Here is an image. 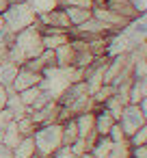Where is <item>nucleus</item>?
Listing matches in <instances>:
<instances>
[{"label": "nucleus", "mask_w": 147, "mask_h": 158, "mask_svg": "<svg viewBox=\"0 0 147 158\" xmlns=\"http://www.w3.org/2000/svg\"><path fill=\"white\" fill-rule=\"evenodd\" d=\"M108 139L112 141V143H123V141H128V136H125V132L121 130V126H119V121L110 128V132H108Z\"/></svg>", "instance_id": "nucleus-24"}, {"label": "nucleus", "mask_w": 147, "mask_h": 158, "mask_svg": "<svg viewBox=\"0 0 147 158\" xmlns=\"http://www.w3.org/2000/svg\"><path fill=\"white\" fill-rule=\"evenodd\" d=\"M18 69H20V65L18 63H13V61H9V59H5L2 63H0V85H5L7 89L13 85V80H15V76H18Z\"/></svg>", "instance_id": "nucleus-11"}, {"label": "nucleus", "mask_w": 147, "mask_h": 158, "mask_svg": "<svg viewBox=\"0 0 147 158\" xmlns=\"http://www.w3.org/2000/svg\"><path fill=\"white\" fill-rule=\"evenodd\" d=\"M78 126H76V117L63 121V145H71L76 139H78Z\"/></svg>", "instance_id": "nucleus-17"}, {"label": "nucleus", "mask_w": 147, "mask_h": 158, "mask_svg": "<svg viewBox=\"0 0 147 158\" xmlns=\"http://www.w3.org/2000/svg\"><path fill=\"white\" fill-rule=\"evenodd\" d=\"M110 149H112V141L108 136H97V141L91 147V154H93V158H108Z\"/></svg>", "instance_id": "nucleus-16"}, {"label": "nucleus", "mask_w": 147, "mask_h": 158, "mask_svg": "<svg viewBox=\"0 0 147 158\" xmlns=\"http://www.w3.org/2000/svg\"><path fill=\"white\" fill-rule=\"evenodd\" d=\"M117 123V119L104 108V106H97L95 108V132L100 134V136H108V132H110V128Z\"/></svg>", "instance_id": "nucleus-9"}, {"label": "nucleus", "mask_w": 147, "mask_h": 158, "mask_svg": "<svg viewBox=\"0 0 147 158\" xmlns=\"http://www.w3.org/2000/svg\"><path fill=\"white\" fill-rule=\"evenodd\" d=\"M147 98V76L134 78L130 87V104H141Z\"/></svg>", "instance_id": "nucleus-15"}, {"label": "nucleus", "mask_w": 147, "mask_h": 158, "mask_svg": "<svg viewBox=\"0 0 147 158\" xmlns=\"http://www.w3.org/2000/svg\"><path fill=\"white\" fill-rule=\"evenodd\" d=\"M0 15H2V20H5L7 31H11L13 35L20 33V31H24V28H28V26H35L37 20H39V15L33 11V7H31L28 2L9 5Z\"/></svg>", "instance_id": "nucleus-3"}, {"label": "nucleus", "mask_w": 147, "mask_h": 158, "mask_svg": "<svg viewBox=\"0 0 147 158\" xmlns=\"http://www.w3.org/2000/svg\"><path fill=\"white\" fill-rule=\"evenodd\" d=\"M37 22L41 26H52V28H61V31H69L71 28V22H69V18H67L63 7H56V9L48 11V13H41Z\"/></svg>", "instance_id": "nucleus-7"}, {"label": "nucleus", "mask_w": 147, "mask_h": 158, "mask_svg": "<svg viewBox=\"0 0 147 158\" xmlns=\"http://www.w3.org/2000/svg\"><path fill=\"white\" fill-rule=\"evenodd\" d=\"M15 2H26V0H9V5H15Z\"/></svg>", "instance_id": "nucleus-35"}, {"label": "nucleus", "mask_w": 147, "mask_h": 158, "mask_svg": "<svg viewBox=\"0 0 147 158\" xmlns=\"http://www.w3.org/2000/svg\"><path fill=\"white\" fill-rule=\"evenodd\" d=\"M5 59H7V48H5V46H0V63H2Z\"/></svg>", "instance_id": "nucleus-30"}, {"label": "nucleus", "mask_w": 147, "mask_h": 158, "mask_svg": "<svg viewBox=\"0 0 147 158\" xmlns=\"http://www.w3.org/2000/svg\"><path fill=\"white\" fill-rule=\"evenodd\" d=\"M35 154H37V147H35L33 136H22L20 143L13 147V158H31Z\"/></svg>", "instance_id": "nucleus-14"}, {"label": "nucleus", "mask_w": 147, "mask_h": 158, "mask_svg": "<svg viewBox=\"0 0 147 158\" xmlns=\"http://www.w3.org/2000/svg\"><path fill=\"white\" fill-rule=\"evenodd\" d=\"M0 158H13V147L0 143Z\"/></svg>", "instance_id": "nucleus-28"}, {"label": "nucleus", "mask_w": 147, "mask_h": 158, "mask_svg": "<svg viewBox=\"0 0 147 158\" xmlns=\"http://www.w3.org/2000/svg\"><path fill=\"white\" fill-rule=\"evenodd\" d=\"M7 95H9V89H7L5 85H0V108L7 104Z\"/></svg>", "instance_id": "nucleus-29"}, {"label": "nucleus", "mask_w": 147, "mask_h": 158, "mask_svg": "<svg viewBox=\"0 0 147 158\" xmlns=\"http://www.w3.org/2000/svg\"><path fill=\"white\" fill-rule=\"evenodd\" d=\"M9 121H15V119H13L11 110H9L7 106H2V108H0V128H2V126H7Z\"/></svg>", "instance_id": "nucleus-26"}, {"label": "nucleus", "mask_w": 147, "mask_h": 158, "mask_svg": "<svg viewBox=\"0 0 147 158\" xmlns=\"http://www.w3.org/2000/svg\"><path fill=\"white\" fill-rule=\"evenodd\" d=\"M141 108H143V115H145V119H147V98L141 102Z\"/></svg>", "instance_id": "nucleus-31"}, {"label": "nucleus", "mask_w": 147, "mask_h": 158, "mask_svg": "<svg viewBox=\"0 0 147 158\" xmlns=\"http://www.w3.org/2000/svg\"><path fill=\"white\" fill-rule=\"evenodd\" d=\"M33 139H35L37 154H39V156L50 158V156H52L61 145H63V123L52 121V123L37 126V130H35Z\"/></svg>", "instance_id": "nucleus-2"}, {"label": "nucleus", "mask_w": 147, "mask_h": 158, "mask_svg": "<svg viewBox=\"0 0 147 158\" xmlns=\"http://www.w3.org/2000/svg\"><path fill=\"white\" fill-rule=\"evenodd\" d=\"M145 59H147V54H145Z\"/></svg>", "instance_id": "nucleus-36"}, {"label": "nucleus", "mask_w": 147, "mask_h": 158, "mask_svg": "<svg viewBox=\"0 0 147 158\" xmlns=\"http://www.w3.org/2000/svg\"><path fill=\"white\" fill-rule=\"evenodd\" d=\"M132 76L134 78L147 76V59H134V63H132Z\"/></svg>", "instance_id": "nucleus-23"}, {"label": "nucleus", "mask_w": 147, "mask_h": 158, "mask_svg": "<svg viewBox=\"0 0 147 158\" xmlns=\"http://www.w3.org/2000/svg\"><path fill=\"white\" fill-rule=\"evenodd\" d=\"M106 7H108V9H112L115 13H119L121 18L130 20V22L138 20V18L143 15V13L136 9L134 0H106Z\"/></svg>", "instance_id": "nucleus-8"}, {"label": "nucleus", "mask_w": 147, "mask_h": 158, "mask_svg": "<svg viewBox=\"0 0 147 158\" xmlns=\"http://www.w3.org/2000/svg\"><path fill=\"white\" fill-rule=\"evenodd\" d=\"M41 78H43V74L33 72V69H28L26 65H20L18 76H15V80H13V85H11L9 89H13L15 93H20V91H26V89H31V87L41 85Z\"/></svg>", "instance_id": "nucleus-6"}, {"label": "nucleus", "mask_w": 147, "mask_h": 158, "mask_svg": "<svg viewBox=\"0 0 147 158\" xmlns=\"http://www.w3.org/2000/svg\"><path fill=\"white\" fill-rule=\"evenodd\" d=\"M54 52H56V67H76V48L71 41L56 48Z\"/></svg>", "instance_id": "nucleus-10"}, {"label": "nucleus", "mask_w": 147, "mask_h": 158, "mask_svg": "<svg viewBox=\"0 0 147 158\" xmlns=\"http://www.w3.org/2000/svg\"><path fill=\"white\" fill-rule=\"evenodd\" d=\"M63 9H65V13L71 22V28L80 26V24H84L87 20L93 18V9H80V7H63Z\"/></svg>", "instance_id": "nucleus-13"}, {"label": "nucleus", "mask_w": 147, "mask_h": 158, "mask_svg": "<svg viewBox=\"0 0 147 158\" xmlns=\"http://www.w3.org/2000/svg\"><path fill=\"white\" fill-rule=\"evenodd\" d=\"M119 126H121V130L125 132V136L130 139L147 119H145V115H143V108H141V104H125L123 106V110H121V115H119Z\"/></svg>", "instance_id": "nucleus-4"}, {"label": "nucleus", "mask_w": 147, "mask_h": 158, "mask_svg": "<svg viewBox=\"0 0 147 158\" xmlns=\"http://www.w3.org/2000/svg\"><path fill=\"white\" fill-rule=\"evenodd\" d=\"M93 18L100 20L102 24H106L112 33H119V31H123V28L130 24V20L121 18L119 13H115V11L108 9L106 5H102V7H93Z\"/></svg>", "instance_id": "nucleus-5"}, {"label": "nucleus", "mask_w": 147, "mask_h": 158, "mask_svg": "<svg viewBox=\"0 0 147 158\" xmlns=\"http://www.w3.org/2000/svg\"><path fill=\"white\" fill-rule=\"evenodd\" d=\"M15 126H18V130H20V134H22V136H33V134H35V130H37L35 121H33L28 115H24V117L15 119Z\"/></svg>", "instance_id": "nucleus-19"}, {"label": "nucleus", "mask_w": 147, "mask_h": 158, "mask_svg": "<svg viewBox=\"0 0 147 158\" xmlns=\"http://www.w3.org/2000/svg\"><path fill=\"white\" fill-rule=\"evenodd\" d=\"M78 158H93V154H91V152H84V154H80Z\"/></svg>", "instance_id": "nucleus-34"}, {"label": "nucleus", "mask_w": 147, "mask_h": 158, "mask_svg": "<svg viewBox=\"0 0 147 158\" xmlns=\"http://www.w3.org/2000/svg\"><path fill=\"white\" fill-rule=\"evenodd\" d=\"M128 143H130L132 147H134V145H147V121H145V123L128 139Z\"/></svg>", "instance_id": "nucleus-22"}, {"label": "nucleus", "mask_w": 147, "mask_h": 158, "mask_svg": "<svg viewBox=\"0 0 147 158\" xmlns=\"http://www.w3.org/2000/svg\"><path fill=\"white\" fill-rule=\"evenodd\" d=\"M26 2L33 7V11H35L37 15L48 13V11H52V9L59 7V0H26Z\"/></svg>", "instance_id": "nucleus-18"}, {"label": "nucleus", "mask_w": 147, "mask_h": 158, "mask_svg": "<svg viewBox=\"0 0 147 158\" xmlns=\"http://www.w3.org/2000/svg\"><path fill=\"white\" fill-rule=\"evenodd\" d=\"M43 50L46 48H43V41H41V31L35 24V26H28V28L15 33L11 46L7 48V59L18 63V65H24L26 61L39 56Z\"/></svg>", "instance_id": "nucleus-1"}, {"label": "nucleus", "mask_w": 147, "mask_h": 158, "mask_svg": "<svg viewBox=\"0 0 147 158\" xmlns=\"http://www.w3.org/2000/svg\"><path fill=\"white\" fill-rule=\"evenodd\" d=\"M102 5H106V0H93V7H102Z\"/></svg>", "instance_id": "nucleus-33"}, {"label": "nucleus", "mask_w": 147, "mask_h": 158, "mask_svg": "<svg viewBox=\"0 0 147 158\" xmlns=\"http://www.w3.org/2000/svg\"><path fill=\"white\" fill-rule=\"evenodd\" d=\"M7 7H9V0H0V13H2Z\"/></svg>", "instance_id": "nucleus-32"}, {"label": "nucleus", "mask_w": 147, "mask_h": 158, "mask_svg": "<svg viewBox=\"0 0 147 158\" xmlns=\"http://www.w3.org/2000/svg\"><path fill=\"white\" fill-rule=\"evenodd\" d=\"M132 158H147V145H134L132 147Z\"/></svg>", "instance_id": "nucleus-27"}, {"label": "nucleus", "mask_w": 147, "mask_h": 158, "mask_svg": "<svg viewBox=\"0 0 147 158\" xmlns=\"http://www.w3.org/2000/svg\"><path fill=\"white\" fill-rule=\"evenodd\" d=\"M50 158H78V156L74 154V149H71L69 145H61V147H59Z\"/></svg>", "instance_id": "nucleus-25"}, {"label": "nucleus", "mask_w": 147, "mask_h": 158, "mask_svg": "<svg viewBox=\"0 0 147 158\" xmlns=\"http://www.w3.org/2000/svg\"><path fill=\"white\" fill-rule=\"evenodd\" d=\"M41 93H43V89L37 85V87H31V89H26V91H20V100L24 102L26 108H31V106L35 104V100H37Z\"/></svg>", "instance_id": "nucleus-20"}, {"label": "nucleus", "mask_w": 147, "mask_h": 158, "mask_svg": "<svg viewBox=\"0 0 147 158\" xmlns=\"http://www.w3.org/2000/svg\"><path fill=\"white\" fill-rule=\"evenodd\" d=\"M108 158H132V147L128 141L123 143H112V149H110V156Z\"/></svg>", "instance_id": "nucleus-21"}, {"label": "nucleus", "mask_w": 147, "mask_h": 158, "mask_svg": "<svg viewBox=\"0 0 147 158\" xmlns=\"http://www.w3.org/2000/svg\"><path fill=\"white\" fill-rule=\"evenodd\" d=\"M5 106L11 110L13 119H20V117L28 115V108H26V106H24V102L20 100V93H15L13 89H9V95H7V104H5Z\"/></svg>", "instance_id": "nucleus-12"}]
</instances>
